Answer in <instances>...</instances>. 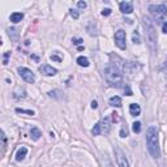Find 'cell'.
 <instances>
[{"label": "cell", "mask_w": 167, "mask_h": 167, "mask_svg": "<svg viewBox=\"0 0 167 167\" xmlns=\"http://www.w3.org/2000/svg\"><path fill=\"white\" fill-rule=\"evenodd\" d=\"M146 146L150 155L158 159L161 157V150H159V142H158V129L157 127L152 125L146 129Z\"/></svg>", "instance_id": "6da1fadb"}, {"label": "cell", "mask_w": 167, "mask_h": 167, "mask_svg": "<svg viewBox=\"0 0 167 167\" xmlns=\"http://www.w3.org/2000/svg\"><path fill=\"white\" fill-rule=\"evenodd\" d=\"M144 22V28H145V36H146L148 39V45L150 47L152 54L154 55L157 52V33H155V28L153 25L152 20L149 17H144L142 19Z\"/></svg>", "instance_id": "7a4b0ae2"}, {"label": "cell", "mask_w": 167, "mask_h": 167, "mask_svg": "<svg viewBox=\"0 0 167 167\" xmlns=\"http://www.w3.org/2000/svg\"><path fill=\"white\" fill-rule=\"evenodd\" d=\"M104 78L111 86L120 87L123 84V76L115 64H108L104 68Z\"/></svg>", "instance_id": "3957f363"}, {"label": "cell", "mask_w": 167, "mask_h": 167, "mask_svg": "<svg viewBox=\"0 0 167 167\" xmlns=\"http://www.w3.org/2000/svg\"><path fill=\"white\" fill-rule=\"evenodd\" d=\"M149 12L154 17V20L157 22H161L167 16V7L165 4H153V5L149 7Z\"/></svg>", "instance_id": "277c9868"}, {"label": "cell", "mask_w": 167, "mask_h": 167, "mask_svg": "<svg viewBox=\"0 0 167 167\" xmlns=\"http://www.w3.org/2000/svg\"><path fill=\"white\" fill-rule=\"evenodd\" d=\"M19 74L21 77L24 78V80L26 81V82H29V84H33L34 81H36V76H34V73L30 71V69H28V68H25V67H20L19 69Z\"/></svg>", "instance_id": "5b68a950"}, {"label": "cell", "mask_w": 167, "mask_h": 167, "mask_svg": "<svg viewBox=\"0 0 167 167\" xmlns=\"http://www.w3.org/2000/svg\"><path fill=\"white\" fill-rule=\"evenodd\" d=\"M115 45L120 48V50H125L127 45H125V32L123 29H119L115 33Z\"/></svg>", "instance_id": "8992f818"}, {"label": "cell", "mask_w": 167, "mask_h": 167, "mask_svg": "<svg viewBox=\"0 0 167 167\" xmlns=\"http://www.w3.org/2000/svg\"><path fill=\"white\" fill-rule=\"evenodd\" d=\"M115 158H116V162H118V166L119 167H129V163L125 158V154L118 148L115 149Z\"/></svg>", "instance_id": "52a82bcc"}, {"label": "cell", "mask_w": 167, "mask_h": 167, "mask_svg": "<svg viewBox=\"0 0 167 167\" xmlns=\"http://www.w3.org/2000/svg\"><path fill=\"white\" fill-rule=\"evenodd\" d=\"M39 72L43 73L45 76H55L56 73H58V71H56L55 68H52L51 65H48V64H43L39 67Z\"/></svg>", "instance_id": "ba28073f"}, {"label": "cell", "mask_w": 167, "mask_h": 167, "mask_svg": "<svg viewBox=\"0 0 167 167\" xmlns=\"http://www.w3.org/2000/svg\"><path fill=\"white\" fill-rule=\"evenodd\" d=\"M119 8L123 13H125V15H129V13L133 12V4L131 2H121L119 4Z\"/></svg>", "instance_id": "9c48e42d"}, {"label": "cell", "mask_w": 167, "mask_h": 167, "mask_svg": "<svg viewBox=\"0 0 167 167\" xmlns=\"http://www.w3.org/2000/svg\"><path fill=\"white\" fill-rule=\"evenodd\" d=\"M26 154H28V148L21 146L19 150H17V153H16V161H17V162L24 161L25 157H26Z\"/></svg>", "instance_id": "30bf717a"}, {"label": "cell", "mask_w": 167, "mask_h": 167, "mask_svg": "<svg viewBox=\"0 0 167 167\" xmlns=\"http://www.w3.org/2000/svg\"><path fill=\"white\" fill-rule=\"evenodd\" d=\"M129 112H131V115L137 116L141 114V107H140L137 103H131L129 104Z\"/></svg>", "instance_id": "8fae6325"}, {"label": "cell", "mask_w": 167, "mask_h": 167, "mask_svg": "<svg viewBox=\"0 0 167 167\" xmlns=\"http://www.w3.org/2000/svg\"><path fill=\"white\" fill-rule=\"evenodd\" d=\"M110 119L108 118H104V119L102 121H99V125H101V131L104 132V133H107V132L110 131Z\"/></svg>", "instance_id": "7c38bea8"}, {"label": "cell", "mask_w": 167, "mask_h": 167, "mask_svg": "<svg viewBox=\"0 0 167 167\" xmlns=\"http://www.w3.org/2000/svg\"><path fill=\"white\" fill-rule=\"evenodd\" d=\"M110 106L112 107H121V98L118 95H114L110 98Z\"/></svg>", "instance_id": "4fadbf2b"}, {"label": "cell", "mask_w": 167, "mask_h": 167, "mask_svg": "<svg viewBox=\"0 0 167 167\" xmlns=\"http://www.w3.org/2000/svg\"><path fill=\"white\" fill-rule=\"evenodd\" d=\"M22 19H24V13H21V12H15V13H12L11 15V21L13 24L20 22Z\"/></svg>", "instance_id": "5bb4252c"}, {"label": "cell", "mask_w": 167, "mask_h": 167, "mask_svg": "<svg viewBox=\"0 0 167 167\" xmlns=\"http://www.w3.org/2000/svg\"><path fill=\"white\" fill-rule=\"evenodd\" d=\"M30 136H32V138L34 140V141H38V140L41 138V136H42V132L38 128H32V131H30Z\"/></svg>", "instance_id": "9a60e30c"}, {"label": "cell", "mask_w": 167, "mask_h": 167, "mask_svg": "<svg viewBox=\"0 0 167 167\" xmlns=\"http://www.w3.org/2000/svg\"><path fill=\"white\" fill-rule=\"evenodd\" d=\"M77 64L80 65V67H89V65H90L89 59L85 58V56H80V58H77Z\"/></svg>", "instance_id": "2e32d148"}, {"label": "cell", "mask_w": 167, "mask_h": 167, "mask_svg": "<svg viewBox=\"0 0 167 167\" xmlns=\"http://www.w3.org/2000/svg\"><path fill=\"white\" fill-rule=\"evenodd\" d=\"M132 129H133L135 133H140V132H141V123L135 121L133 124H132Z\"/></svg>", "instance_id": "e0dca14e"}, {"label": "cell", "mask_w": 167, "mask_h": 167, "mask_svg": "<svg viewBox=\"0 0 167 167\" xmlns=\"http://www.w3.org/2000/svg\"><path fill=\"white\" fill-rule=\"evenodd\" d=\"M8 36H9L13 41H17V37H19V34H17V30L16 29H8Z\"/></svg>", "instance_id": "ac0fdd59"}, {"label": "cell", "mask_w": 167, "mask_h": 167, "mask_svg": "<svg viewBox=\"0 0 167 167\" xmlns=\"http://www.w3.org/2000/svg\"><path fill=\"white\" fill-rule=\"evenodd\" d=\"M91 133H93V136H98V135L102 133V131H101V125H99V123L94 125V128L91 129Z\"/></svg>", "instance_id": "d6986e66"}, {"label": "cell", "mask_w": 167, "mask_h": 167, "mask_svg": "<svg viewBox=\"0 0 167 167\" xmlns=\"http://www.w3.org/2000/svg\"><path fill=\"white\" fill-rule=\"evenodd\" d=\"M16 112L17 114H26V115H34V111L32 110H22V108H16Z\"/></svg>", "instance_id": "ffe728a7"}, {"label": "cell", "mask_w": 167, "mask_h": 167, "mask_svg": "<svg viewBox=\"0 0 167 167\" xmlns=\"http://www.w3.org/2000/svg\"><path fill=\"white\" fill-rule=\"evenodd\" d=\"M132 39H133V43H135V45H138V43H141V42H140V36H138L137 32L133 33V36H132Z\"/></svg>", "instance_id": "44dd1931"}, {"label": "cell", "mask_w": 167, "mask_h": 167, "mask_svg": "<svg viewBox=\"0 0 167 167\" xmlns=\"http://www.w3.org/2000/svg\"><path fill=\"white\" fill-rule=\"evenodd\" d=\"M127 136H128V129H127V127H123L120 131V137H127Z\"/></svg>", "instance_id": "7402d4cb"}, {"label": "cell", "mask_w": 167, "mask_h": 167, "mask_svg": "<svg viewBox=\"0 0 167 167\" xmlns=\"http://www.w3.org/2000/svg\"><path fill=\"white\" fill-rule=\"evenodd\" d=\"M110 15H111V9L110 8H104L102 11V16H110Z\"/></svg>", "instance_id": "603a6c76"}, {"label": "cell", "mask_w": 167, "mask_h": 167, "mask_svg": "<svg viewBox=\"0 0 167 167\" xmlns=\"http://www.w3.org/2000/svg\"><path fill=\"white\" fill-rule=\"evenodd\" d=\"M77 7L81 8V9H84V8L87 7V4H86V2H78V3H77Z\"/></svg>", "instance_id": "cb8c5ba5"}, {"label": "cell", "mask_w": 167, "mask_h": 167, "mask_svg": "<svg viewBox=\"0 0 167 167\" xmlns=\"http://www.w3.org/2000/svg\"><path fill=\"white\" fill-rule=\"evenodd\" d=\"M71 16L73 17L74 20H77V19H78V16H80V15H78V12H77V11H73V9H71Z\"/></svg>", "instance_id": "d4e9b609"}, {"label": "cell", "mask_w": 167, "mask_h": 167, "mask_svg": "<svg viewBox=\"0 0 167 167\" xmlns=\"http://www.w3.org/2000/svg\"><path fill=\"white\" fill-rule=\"evenodd\" d=\"M159 69H161V71L163 72V73H167V60L165 61V64L162 65V67H159Z\"/></svg>", "instance_id": "484cf974"}, {"label": "cell", "mask_w": 167, "mask_h": 167, "mask_svg": "<svg viewBox=\"0 0 167 167\" xmlns=\"http://www.w3.org/2000/svg\"><path fill=\"white\" fill-rule=\"evenodd\" d=\"M51 59L55 61H61V58H59V56H56V55H51Z\"/></svg>", "instance_id": "4316f807"}, {"label": "cell", "mask_w": 167, "mask_h": 167, "mask_svg": "<svg viewBox=\"0 0 167 167\" xmlns=\"http://www.w3.org/2000/svg\"><path fill=\"white\" fill-rule=\"evenodd\" d=\"M162 32L167 34V22H165L163 25H162Z\"/></svg>", "instance_id": "83f0119b"}, {"label": "cell", "mask_w": 167, "mask_h": 167, "mask_svg": "<svg viewBox=\"0 0 167 167\" xmlns=\"http://www.w3.org/2000/svg\"><path fill=\"white\" fill-rule=\"evenodd\" d=\"M73 43H74V45H80V43H82V39H80V38L73 39Z\"/></svg>", "instance_id": "f1b7e54d"}, {"label": "cell", "mask_w": 167, "mask_h": 167, "mask_svg": "<svg viewBox=\"0 0 167 167\" xmlns=\"http://www.w3.org/2000/svg\"><path fill=\"white\" fill-rule=\"evenodd\" d=\"M98 107V103H97V101H93L91 102V108H97Z\"/></svg>", "instance_id": "f546056e"}]
</instances>
